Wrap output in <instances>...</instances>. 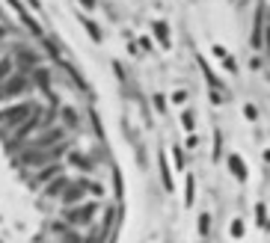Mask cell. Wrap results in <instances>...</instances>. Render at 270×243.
Segmentation results:
<instances>
[{
    "instance_id": "obj_1",
    "label": "cell",
    "mask_w": 270,
    "mask_h": 243,
    "mask_svg": "<svg viewBox=\"0 0 270 243\" xmlns=\"http://www.w3.org/2000/svg\"><path fill=\"white\" fill-rule=\"evenodd\" d=\"M27 89V77L24 74H9L3 83H0V98H12V95H21Z\"/></svg>"
},
{
    "instance_id": "obj_2",
    "label": "cell",
    "mask_w": 270,
    "mask_h": 243,
    "mask_svg": "<svg viewBox=\"0 0 270 243\" xmlns=\"http://www.w3.org/2000/svg\"><path fill=\"white\" fill-rule=\"evenodd\" d=\"M30 116H33V107H30V104H18V107L0 113V122H3V125H21V122H27Z\"/></svg>"
},
{
    "instance_id": "obj_3",
    "label": "cell",
    "mask_w": 270,
    "mask_h": 243,
    "mask_svg": "<svg viewBox=\"0 0 270 243\" xmlns=\"http://www.w3.org/2000/svg\"><path fill=\"white\" fill-rule=\"evenodd\" d=\"M95 217V205H80V208H71L68 211V223L71 226H83Z\"/></svg>"
},
{
    "instance_id": "obj_4",
    "label": "cell",
    "mask_w": 270,
    "mask_h": 243,
    "mask_svg": "<svg viewBox=\"0 0 270 243\" xmlns=\"http://www.w3.org/2000/svg\"><path fill=\"white\" fill-rule=\"evenodd\" d=\"M265 45V21H262V9L256 12V27H253V48L259 50Z\"/></svg>"
},
{
    "instance_id": "obj_5",
    "label": "cell",
    "mask_w": 270,
    "mask_h": 243,
    "mask_svg": "<svg viewBox=\"0 0 270 243\" xmlns=\"http://www.w3.org/2000/svg\"><path fill=\"white\" fill-rule=\"evenodd\" d=\"M229 169H232V175H235L238 181H247V166H244L241 154H229Z\"/></svg>"
},
{
    "instance_id": "obj_6",
    "label": "cell",
    "mask_w": 270,
    "mask_h": 243,
    "mask_svg": "<svg viewBox=\"0 0 270 243\" xmlns=\"http://www.w3.org/2000/svg\"><path fill=\"white\" fill-rule=\"evenodd\" d=\"M59 169H62L59 163H48V166H45V169H42V172L36 175V184H45V181H51V178H56V175H59Z\"/></svg>"
},
{
    "instance_id": "obj_7",
    "label": "cell",
    "mask_w": 270,
    "mask_h": 243,
    "mask_svg": "<svg viewBox=\"0 0 270 243\" xmlns=\"http://www.w3.org/2000/svg\"><path fill=\"white\" fill-rule=\"evenodd\" d=\"M152 27H155V36H158V42H161L163 48H169V27H166V21H155Z\"/></svg>"
},
{
    "instance_id": "obj_8",
    "label": "cell",
    "mask_w": 270,
    "mask_h": 243,
    "mask_svg": "<svg viewBox=\"0 0 270 243\" xmlns=\"http://www.w3.org/2000/svg\"><path fill=\"white\" fill-rule=\"evenodd\" d=\"M80 199H83V187H65V193H62V202L65 205H74Z\"/></svg>"
},
{
    "instance_id": "obj_9",
    "label": "cell",
    "mask_w": 270,
    "mask_h": 243,
    "mask_svg": "<svg viewBox=\"0 0 270 243\" xmlns=\"http://www.w3.org/2000/svg\"><path fill=\"white\" fill-rule=\"evenodd\" d=\"M161 178H163V187L172 193L175 184H172V175H169V166H166V157H163V154H161Z\"/></svg>"
},
{
    "instance_id": "obj_10",
    "label": "cell",
    "mask_w": 270,
    "mask_h": 243,
    "mask_svg": "<svg viewBox=\"0 0 270 243\" xmlns=\"http://www.w3.org/2000/svg\"><path fill=\"white\" fill-rule=\"evenodd\" d=\"M65 187H68V178H56V181H51V184H48L45 196H59V193H62Z\"/></svg>"
},
{
    "instance_id": "obj_11",
    "label": "cell",
    "mask_w": 270,
    "mask_h": 243,
    "mask_svg": "<svg viewBox=\"0 0 270 243\" xmlns=\"http://www.w3.org/2000/svg\"><path fill=\"white\" fill-rule=\"evenodd\" d=\"M18 62H24V65H36V62H39V56H36V53H30V48H18Z\"/></svg>"
},
{
    "instance_id": "obj_12",
    "label": "cell",
    "mask_w": 270,
    "mask_h": 243,
    "mask_svg": "<svg viewBox=\"0 0 270 243\" xmlns=\"http://www.w3.org/2000/svg\"><path fill=\"white\" fill-rule=\"evenodd\" d=\"M12 68H15V62H12L9 56H0V83H3V80L12 74Z\"/></svg>"
},
{
    "instance_id": "obj_13",
    "label": "cell",
    "mask_w": 270,
    "mask_h": 243,
    "mask_svg": "<svg viewBox=\"0 0 270 243\" xmlns=\"http://www.w3.org/2000/svg\"><path fill=\"white\" fill-rule=\"evenodd\" d=\"M181 128L193 134V128H196V119H193V113H190V110H187V113H181Z\"/></svg>"
},
{
    "instance_id": "obj_14",
    "label": "cell",
    "mask_w": 270,
    "mask_h": 243,
    "mask_svg": "<svg viewBox=\"0 0 270 243\" xmlns=\"http://www.w3.org/2000/svg\"><path fill=\"white\" fill-rule=\"evenodd\" d=\"M193 184H196L193 175H187V187H184V205H187V208L193 205Z\"/></svg>"
},
{
    "instance_id": "obj_15",
    "label": "cell",
    "mask_w": 270,
    "mask_h": 243,
    "mask_svg": "<svg viewBox=\"0 0 270 243\" xmlns=\"http://www.w3.org/2000/svg\"><path fill=\"white\" fill-rule=\"evenodd\" d=\"M208 229H211V214H199V235L208 238Z\"/></svg>"
},
{
    "instance_id": "obj_16",
    "label": "cell",
    "mask_w": 270,
    "mask_h": 243,
    "mask_svg": "<svg viewBox=\"0 0 270 243\" xmlns=\"http://www.w3.org/2000/svg\"><path fill=\"white\" fill-rule=\"evenodd\" d=\"M172 157H175V166H178L181 172H187V169H184V154H181V148H178V146L172 148Z\"/></svg>"
},
{
    "instance_id": "obj_17",
    "label": "cell",
    "mask_w": 270,
    "mask_h": 243,
    "mask_svg": "<svg viewBox=\"0 0 270 243\" xmlns=\"http://www.w3.org/2000/svg\"><path fill=\"white\" fill-rule=\"evenodd\" d=\"M83 27H86V30H89V36H92V39H95V42H101V33H98V27H95V24H92V21H86V24H83Z\"/></svg>"
},
{
    "instance_id": "obj_18",
    "label": "cell",
    "mask_w": 270,
    "mask_h": 243,
    "mask_svg": "<svg viewBox=\"0 0 270 243\" xmlns=\"http://www.w3.org/2000/svg\"><path fill=\"white\" fill-rule=\"evenodd\" d=\"M33 74H36V80H39L42 86H48V68H36Z\"/></svg>"
},
{
    "instance_id": "obj_19",
    "label": "cell",
    "mask_w": 270,
    "mask_h": 243,
    "mask_svg": "<svg viewBox=\"0 0 270 243\" xmlns=\"http://www.w3.org/2000/svg\"><path fill=\"white\" fill-rule=\"evenodd\" d=\"M172 101H175V104H184V101H187V92H184V89H175V92H172Z\"/></svg>"
},
{
    "instance_id": "obj_20",
    "label": "cell",
    "mask_w": 270,
    "mask_h": 243,
    "mask_svg": "<svg viewBox=\"0 0 270 243\" xmlns=\"http://www.w3.org/2000/svg\"><path fill=\"white\" fill-rule=\"evenodd\" d=\"M62 119H65L68 125H77V113H74V110H62Z\"/></svg>"
},
{
    "instance_id": "obj_21",
    "label": "cell",
    "mask_w": 270,
    "mask_h": 243,
    "mask_svg": "<svg viewBox=\"0 0 270 243\" xmlns=\"http://www.w3.org/2000/svg\"><path fill=\"white\" fill-rule=\"evenodd\" d=\"M232 235H235V238H244V223H241V220L232 223Z\"/></svg>"
},
{
    "instance_id": "obj_22",
    "label": "cell",
    "mask_w": 270,
    "mask_h": 243,
    "mask_svg": "<svg viewBox=\"0 0 270 243\" xmlns=\"http://www.w3.org/2000/svg\"><path fill=\"white\" fill-rule=\"evenodd\" d=\"M223 62H226V68H229V71H235V74H238V62H235V59H232L229 53L223 56Z\"/></svg>"
},
{
    "instance_id": "obj_23",
    "label": "cell",
    "mask_w": 270,
    "mask_h": 243,
    "mask_svg": "<svg viewBox=\"0 0 270 243\" xmlns=\"http://www.w3.org/2000/svg\"><path fill=\"white\" fill-rule=\"evenodd\" d=\"M155 110H161V113L166 110V101H163V95H155Z\"/></svg>"
},
{
    "instance_id": "obj_24",
    "label": "cell",
    "mask_w": 270,
    "mask_h": 243,
    "mask_svg": "<svg viewBox=\"0 0 270 243\" xmlns=\"http://www.w3.org/2000/svg\"><path fill=\"white\" fill-rule=\"evenodd\" d=\"M244 113H247V119H256V116H259V110H256L253 104H247V107H244Z\"/></svg>"
},
{
    "instance_id": "obj_25",
    "label": "cell",
    "mask_w": 270,
    "mask_h": 243,
    "mask_svg": "<svg viewBox=\"0 0 270 243\" xmlns=\"http://www.w3.org/2000/svg\"><path fill=\"white\" fill-rule=\"evenodd\" d=\"M71 160H74L77 166H83V169H89V163H86V157H80V154H71Z\"/></svg>"
},
{
    "instance_id": "obj_26",
    "label": "cell",
    "mask_w": 270,
    "mask_h": 243,
    "mask_svg": "<svg viewBox=\"0 0 270 243\" xmlns=\"http://www.w3.org/2000/svg\"><path fill=\"white\" fill-rule=\"evenodd\" d=\"M196 146H199V137H196V134H190V137H187V148H196Z\"/></svg>"
},
{
    "instance_id": "obj_27",
    "label": "cell",
    "mask_w": 270,
    "mask_h": 243,
    "mask_svg": "<svg viewBox=\"0 0 270 243\" xmlns=\"http://www.w3.org/2000/svg\"><path fill=\"white\" fill-rule=\"evenodd\" d=\"M214 56H220V59H223V56H226V48H223V45H214Z\"/></svg>"
},
{
    "instance_id": "obj_28",
    "label": "cell",
    "mask_w": 270,
    "mask_h": 243,
    "mask_svg": "<svg viewBox=\"0 0 270 243\" xmlns=\"http://www.w3.org/2000/svg\"><path fill=\"white\" fill-rule=\"evenodd\" d=\"M80 3H83L86 9H92V6H95V0H80Z\"/></svg>"
},
{
    "instance_id": "obj_29",
    "label": "cell",
    "mask_w": 270,
    "mask_h": 243,
    "mask_svg": "<svg viewBox=\"0 0 270 243\" xmlns=\"http://www.w3.org/2000/svg\"><path fill=\"white\" fill-rule=\"evenodd\" d=\"M3 36H6V27H3V24H0V39H3Z\"/></svg>"
},
{
    "instance_id": "obj_30",
    "label": "cell",
    "mask_w": 270,
    "mask_h": 243,
    "mask_svg": "<svg viewBox=\"0 0 270 243\" xmlns=\"http://www.w3.org/2000/svg\"><path fill=\"white\" fill-rule=\"evenodd\" d=\"M0 56H3V53H0Z\"/></svg>"
}]
</instances>
